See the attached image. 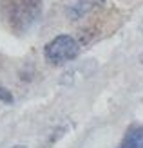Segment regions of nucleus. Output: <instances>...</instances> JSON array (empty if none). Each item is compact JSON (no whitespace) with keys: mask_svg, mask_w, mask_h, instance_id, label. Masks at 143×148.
<instances>
[{"mask_svg":"<svg viewBox=\"0 0 143 148\" xmlns=\"http://www.w3.org/2000/svg\"><path fill=\"white\" fill-rule=\"evenodd\" d=\"M40 16V0H2V18L15 33H26Z\"/></svg>","mask_w":143,"mask_h":148,"instance_id":"1","label":"nucleus"},{"mask_svg":"<svg viewBox=\"0 0 143 148\" xmlns=\"http://www.w3.org/2000/svg\"><path fill=\"white\" fill-rule=\"evenodd\" d=\"M116 148H143V125H131Z\"/></svg>","mask_w":143,"mask_h":148,"instance_id":"4","label":"nucleus"},{"mask_svg":"<svg viewBox=\"0 0 143 148\" xmlns=\"http://www.w3.org/2000/svg\"><path fill=\"white\" fill-rule=\"evenodd\" d=\"M140 63H141V65H143V53H141V54H140Z\"/></svg>","mask_w":143,"mask_h":148,"instance_id":"6","label":"nucleus"},{"mask_svg":"<svg viewBox=\"0 0 143 148\" xmlns=\"http://www.w3.org/2000/svg\"><path fill=\"white\" fill-rule=\"evenodd\" d=\"M11 148H26V146H22V145H17V146H11Z\"/></svg>","mask_w":143,"mask_h":148,"instance_id":"7","label":"nucleus"},{"mask_svg":"<svg viewBox=\"0 0 143 148\" xmlns=\"http://www.w3.org/2000/svg\"><path fill=\"white\" fill-rule=\"evenodd\" d=\"M80 54V43L71 34H58L44 47V58L49 65H65Z\"/></svg>","mask_w":143,"mask_h":148,"instance_id":"2","label":"nucleus"},{"mask_svg":"<svg viewBox=\"0 0 143 148\" xmlns=\"http://www.w3.org/2000/svg\"><path fill=\"white\" fill-rule=\"evenodd\" d=\"M103 0H65V14L73 22L84 18L87 13H91L96 5H100Z\"/></svg>","mask_w":143,"mask_h":148,"instance_id":"3","label":"nucleus"},{"mask_svg":"<svg viewBox=\"0 0 143 148\" xmlns=\"http://www.w3.org/2000/svg\"><path fill=\"white\" fill-rule=\"evenodd\" d=\"M0 101L2 103H13V94L2 85H0Z\"/></svg>","mask_w":143,"mask_h":148,"instance_id":"5","label":"nucleus"}]
</instances>
